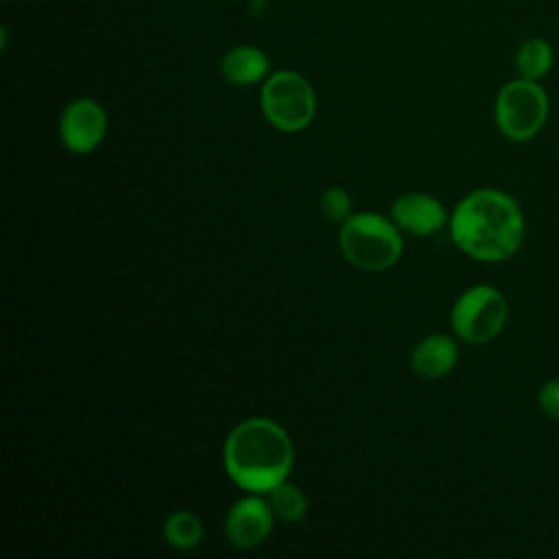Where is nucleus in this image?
<instances>
[{"label": "nucleus", "instance_id": "obj_1", "mask_svg": "<svg viewBox=\"0 0 559 559\" xmlns=\"http://www.w3.org/2000/svg\"><path fill=\"white\" fill-rule=\"evenodd\" d=\"M450 236L465 255L480 262H500L520 249L524 216L507 192L496 188L472 190L450 216Z\"/></svg>", "mask_w": 559, "mask_h": 559}, {"label": "nucleus", "instance_id": "obj_2", "mask_svg": "<svg viewBox=\"0 0 559 559\" xmlns=\"http://www.w3.org/2000/svg\"><path fill=\"white\" fill-rule=\"evenodd\" d=\"M293 441L269 417H249L231 428L223 448L227 476L249 493H266L293 469Z\"/></svg>", "mask_w": 559, "mask_h": 559}, {"label": "nucleus", "instance_id": "obj_3", "mask_svg": "<svg viewBox=\"0 0 559 559\" xmlns=\"http://www.w3.org/2000/svg\"><path fill=\"white\" fill-rule=\"evenodd\" d=\"M343 258L362 271H384L402 255L400 227L373 212L352 214L338 234Z\"/></svg>", "mask_w": 559, "mask_h": 559}, {"label": "nucleus", "instance_id": "obj_4", "mask_svg": "<svg viewBox=\"0 0 559 559\" xmlns=\"http://www.w3.org/2000/svg\"><path fill=\"white\" fill-rule=\"evenodd\" d=\"M260 107L271 127L284 133H295L314 120L317 94L304 74L295 70H277L262 83Z\"/></svg>", "mask_w": 559, "mask_h": 559}, {"label": "nucleus", "instance_id": "obj_5", "mask_svg": "<svg viewBox=\"0 0 559 559\" xmlns=\"http://www.w3.org/2000/svg\"><path fill=\"white\" fill-rule=\"evenodd\" d=\"M548 107V96L539 81L518 76L504 83L496 94L493 118L507 140L526 142L546 124Z\"/></svg>", "mask_w": 559, "mask_h": 559}, {"label": "nucleus", "instance_id": "obj_6", "mask_svg": "<svg viewBox=\"0 0 559 559\" xmlns=\"http://www.w3.org/2000/svg\"><path fill=\"white\" fill-rule=\"evenodd\" d=\"M509 319V304L493 286H472L452 306L450 323L459 338L472 345L496 338Z\"/></svg>", "mask_w": 559, "mask_h": 559}, {"label": "nucleus", "instance_id": "obj_7", "mask_svg": "<svg viewBox=\"0 0 559 559\" xmlns=\"http://www.w3.org/2000/svg\"><path fill=\"white\" fill-rule=\"evenodd\" d=\"M107 133L105 107L94 98H74L59 118V138L72 153H92Z\"/></svg>", "mask_w": 559, "mask_h": 559}, {"label": "nucleus", "instance_id": "obj_8", "mask_svg": "<svg viewBox=\"0 0 559 559\" xmlns=\"http://www.w3.org/2000/svg\"><path fill=\"white\" fill-rule=\"evenodd\" d=\"M273 511L262 493H249L234 502L225 518V535L231 546L249 550L266 542L273 531Z\"/></svg>", "mask_w": 559, "mask_h": 559}, {"label": "nucleus", "instance_id": "obj_9", "mask_svg": "<svg viewBox=\"0 0 559 559\" xmlns=\"http://www.w3.org/2000/svg\"><path fill=\"white\" fill-rule=\"evenodd\" d=\"M391 221L400 231H408L413 236L437 234L445 223H450L443 203L426 192H406L397 197L391 207Z\"/></svg>", "mask_w": 559, "mask_h": 559}, {"label": "nucleus", "instance_id": "obj_10", "mask_svg": "<svg viewBox=\"0 0 559 559\" xmlns=\"http://www.w3.org/2000/svg\"><path fill=\"white\" fill-rule=\"evenodd\" d=\"M459 362V347L454 338L445 334H430L421 338L413 354H411V367L417 376L437 380L448 376Z\"/></svg>", "mask_w": 559, "mask_h": 559}, {"label": "nucleus", "instance_id": "obj_11", "mask_svg": "<svg viewBox=\"0 0 559 559\" xmlns=\"http://www.w3.org/2000/svg\"><path fill=\"white\" fill-rule=\"evenodd\" d=\"M221 74L234 85H255L271 74V59L258 46L238 44L221 57Z\"/></svg>", "mask_w": 559, "mask_h": 559}, {"label": "nucleus", "instance_id": "obj_12", "mask_svg": "<svg viewBox=\"0 0 559 559\" xmlns=\"http://www.w3.org/2000/svg\"><path fill=\"white\" fill-rule=\"evenodd\" d=\"M552 63L555 50L544 37L524 39L515 52V72L528 81L544 79L552 70Z\"/></svg>", "mask_w": 559, "mask_h": 559}, {"label": "nucleus", "instance_id": "obj_13", "mask_svg": "<svg viewBox=\"0 0 559 559\" xmlns=\"http://www.w3.org/2000/svg\"><path fill=\"white\" fill-rule=\"evenodd\" d=\"M164 537L168 546L177 550H190L199 546L203 537V524L192 511H175L164 520Z\"/></svg>", "mask_w": 559, "mask_h": 559}, {"label": "nucleus", "instance_id": "obj_14", "mask_svg": "<svg viewBox=\"0 0 559 559\" xmlns=\"http://www.w3.org/2000/svg\"><path fill=\"white\" fill-rule=\"evenodd\" d=\"M269 500V507L273 511V515L282 522H299L304 520L306 511H308V500L304 496V491L295 485H288L286 480L280 483L277 487H273L271 491L264 493Z\"/></svg>", "mask_w": 559, "mask_h": 559}, {"label": "nucleus", "instance_id": "obj_15", "mask_svg": "<svg viewBox=\"0 0 559 559\" xmlns=\"http://www.w3.org/2000/svg\"><path fill=\"white\" fill-rule=\"evenodd\" d=\"M319 205H321V212L328 221L332 223H345L349 216H352V207H354V201L352 197L347 194L345 188H338V186H332L328 190H323L321 199H319Z\"/></svg>", "mask_w": 559, "mask_h": 559}, {"label": "nucleus", "instance_id": "obj_16", "mask_svg": "<svg viewBox=\"0 0 559 559\" xmlns=\"http://www.w3.org/2000/svg\"><path fill=\"white\" fill-rule=\"evenodd\" d=\"M537 404L548 419L559 421V380H548L542 384L537 393Z\"/></svg>", "mask_w": 559, "mask_h": 559}]
</instances>
